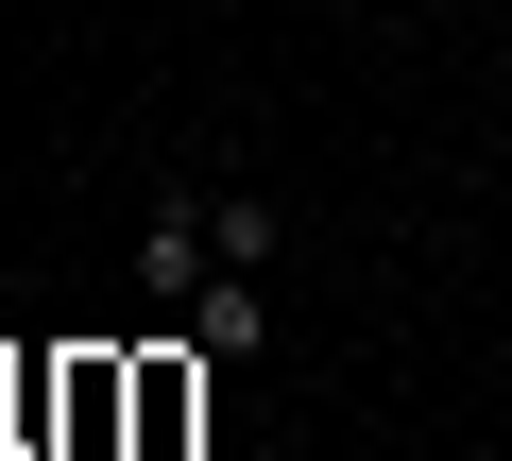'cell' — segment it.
I'll return each instance as SVG.
<instances>
[{"instance_id": "1", "label": "cell", "mask_w": 512, "mask_h": 461, "mask_svg": "<svg viewBox=\"0 0 512 461\" xmlns=\"http://www.w3.org/2000/svg\"><path fill=\"white\" fill-rule=\"evenodd\" d=\"M205 274H222V205L205 188H154L137 205V308H188Z\"/></svg>"}, {"instance_id": "2", "label": "cell", "mask_w": 512, "mask_h": 461, "mask_svg": "<svg viewBox=\"0 0 512 461\" xmlns=\"http://www.w3.org/2000/svg\"><path fill=\"white\" fill-rule=\"evenodd\" d=\"M188 342L205 359H256V342H274V274H205L188 291Z\"/></svg>"}, {"instance_id": "3", "label": "cell", "mask_w": 512, "mask_h": 461, "mask_svg": "<svg viewBox=\"0 0 512 461\" xmlns=\"http://www.w3.org/2000/svg\"><path fill=\"white\" fill-rule=\"evenodd\" d=\"M205 205H222V274H274L291 257V205L274 188H205Z\"/></svg>"}]
</instances>
